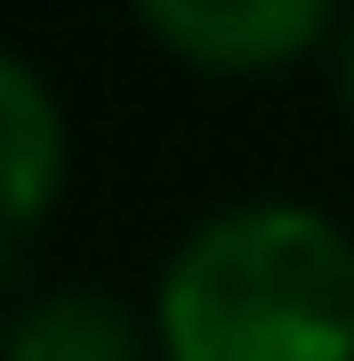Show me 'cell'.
<instances>
[{
    "label": "cell",
    "mask_w": 354,
    "mask_h": 361,
    "mask_svg": "<svg viewBox=\"0 0 354 361\" xmlns=\"http://www.w3.org/2000/svg\"><path fill=\"white\" fill-rule=\"evenodd\" d=\"M161 361H354V233L314 201H234L153 281Z\"/></svg>",
    "instance_id": "1"
},
{
    "label": "cell",
    "mask_w": 354,
    "mask_h": 361,
    "mask_svg": "<svg viewBox=\"0 0 354 361\" xmlns=\"http://www.w3.org/2000/svg\"><path fill=\"white\" fill-rule=\"evenodd\" d=\"M145 32L201 73H274L330 32L338 0H129Z\"/></svg>",
    "instance_id": "2"
},
{
    "label": "cell",
    "mask_w": 354,
    "mask_h": 361,
    "mask_svg": "<svg viewBox=\"0 0 354 361\" xmlns=\"http://www.w3.org/2000/svg\"><path fill=\"white\" fill-rule=\"evenodd\" d=\"M57 185H65V113L25 56L0 49V249L49 217Z\"/></svg>",
    "instance_id": "3"
},
{
    "label": "cell",
    "mask_w": 354,
    "mask_h": 361,
    "mask_svg": "<svg viewBox=\"0 0 354 361\" xmlns=\"http://www.w3.org/2000/svg\"><path fill=\"white\" fill-rule=\"evenodd\" d=\"M0 361H145V322L113 289H40L0 329Z\"/></svg>",
    "instance_id": "4"
},
{
    "label": "cell",
    "mask_w": 354,
    "mask_h": 361,
    "mask_svg": "<svg viewBox=\"0 0 354 361\" xmlns=\"http://www.w3.org/2000/svg\"><path fill=\"white\" fill-rule=\"evenodd\" d=\"M338 97H346V113H354V16H346V32H338Z\"/></svg>",
    "instance_id": "5"
}]
</instances>
